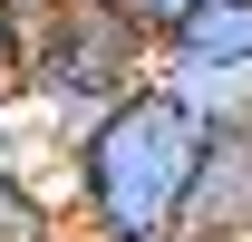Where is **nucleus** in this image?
<instances>
[{
  "instance_id": "obj_2",
  "label": "nucleus",
  "mask_w": 252,
  "mask_h": 242,
  "mask_svg": "<svg viewBox=\"0 0 252 242\" xmlns=\"http://www.w3.org/2000/svg\"><path fill=\"white\" fill-rule=\"evenodd\" d=\"M146 68H156V39L136 30L126 10L68 0V10L39 20V30H20V88H10V107L39 117V126H59L49 146H68L88 117H107L117 97L146 88Z\"/></svg>"
},
{
  "instance_id": "obj_10",
  "label": "nucleus",
  "mask_w": 252,
  "mask_h": 242,
  "mask_svg": "<svg viewBox=\"0 0 252 242\" xmlns=\"http://www.w3.org/2000/svg\"><path fill=\"white\" fill-rule=\"evenodd\" d=\"M0 165H20V107L0 97Z\"/></svg>"
},
{
  "instance_id": "obj_6",
  "label": "nucleus",
  "mask_w": 252,
  "mask_h": 242,
  "mask_svg": "<svg viewBox=\"0 0 252 242\" xmlns=\"http://www.w3.org/2000/svg\"><path fill=\"white\" fill-rule=\"evenodd\" d=\"M59 233V204L30 184V165H0V242H49Z\"/></svg>"
},
{
  "instance_id": "obj_11",
  "label": "nucleus",
  "mask_w": 252,
  "mask_h": 242,
  "mask_svg": "<svg viewBox=\"0 0 252 242\" xmlns=\"http://www.w3.org/2000/svg\"><path fill=\"white\" fill-rule=\"evenodd\" d=\"M49 242H78V233H68V223H59V233H49Z\"/></svg>"
},
{
  "instance_id": "obj_4",
  "label": "nucleus",
  "mask_w": 252,
  "mask_h": 242,
  "mask_svg": "<svg viewBox=\"0 0 252 242\" xmlns=\"http://www.w3.org/2000/svg\"><path fill=\"white\" fill-rule=\"evenodd\" d=\"M146 78H156L204 136H214V126H252V59H185V49H156Z\"/></svg>"
},
{
  "instance_id": "obj_9",
  "label": "nucleus",
  "mask_w": 252,
  "mask_h": 242,
  "mask_svg": "<svg viewBox=\"0 0 252 242\" xmlns=\"http://www.w3.org/2000/svg\"><path fill=\"white\" fill-rule=\"evenodd\" d=\"M20 88V30H10V20H0V97Z\"/></svg>"
},
{
  "instance_id": "obj_1",
  "label": "nucleus",
  "mask_w": 252,
  "mask_h": 242,
  "mask_svg": "<svg viewBox=\"0 0 252 242\" xmlns=\"http://www.w3.org/2000/svg\"><path fill=\"white\" fill-rule=\"evenodd\" d=\"M59 155H68V233L78 242H156V233H175V204L194 184L204 126L146 78L107 117H88Z\"/></svg>"
},
{
  "instance_id": "obj_5",
  "label": "nucleus",
  "mask_w": 252,
  "mask_h": 242,
  "mask_svg": "<svg viewBox=\"0 0 252 242\" xmlns=\"http://www.w3.org/2000/svg\"><path fill=\"white\" fill-rule=\"evenodd\" d=\"M156 49H185V59H252V0H194Z\"/></svg>"
},
{
  "instance_id": "obj_3",
  "label": "nucleus",
  "mask_w": 252,
  "mask_h": 242,
  "mask_svg": "<svg viewBox=\"0 0 252 242\" xmlns=\"http://www.w3.org/2000/svg\"><path fill=\"white\" fill-rule=\"evenodd\" d=\"M185 242H252V126H214L194 155V184L175 204Z\"/></svg>"
},
{
  "instance_id": "obj_7",
  "label": "nucleus",
  "mask_w": 252,
  "mask_h": 242,
  "mask_svg": "<svg viewBox=\"0 0 252 242\" xmlns=\"http://www.w3.org/2000/svg\"><path fill=\"white\" fill-rule=\"evenodd\" d=\"M185 10H194V0H126V20H136L146 39H165L175 20H185Z\"/></svg>"
},
{
  "instance_id": "obj_8",
  "label": "nucleus",
  "mask_w": 252,
  "mask_h": 242,
  "mask_svg": "<svg viewBox=\"0 0 252 242\" xmlns=\"http://www.w3.org/2000/svg\"><path fill=\"white\" fill-rule=\"evenodd\" d=\"M49 10H68V0H0V20H10V30H39Z\"/></svg>"
},
{
  "instance_id": "obj_12",
  "label": "nucleus",
  "mask_w": 252,
  "mask_h": 242,
  "mask_svg": "<svg viewBox=\"0 0 252 242\" xmlns=\"http://www.w3.org/2000/svg\"><path fill=\"white\" fill-rule=\"evenodd\" d=\"M97 10H126V0H97Z\"/></svg>"
}]
</instances>
